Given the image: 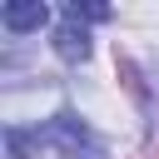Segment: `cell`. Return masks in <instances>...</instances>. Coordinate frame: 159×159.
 Instances as JSON below:
<instances>
[{"instance_id": "8992f818", "label": "cell", "mask_w": 159, "mask_h": 159, "mask_svg": "<svg viewBox=\"0 0 159 159\" xmlns=\"http://www.w3.org/2000/svg\"><path fill=\"white\" fill-rule=\"evenodd\" d=\"M65 15L84 25V20H109L114 10H109V5H89V0H70V5H65Z\"/></svg>"}, {"instance_id": "5b68a950", "label": "cell", "mask_w": 159, "mask_h": 159, "mask_svg": "<svg viewBox=\"0 0 159 159\" xmlns=\"http://www.w3.org/2000/svg\"><path fill=\"white\" fill-rule=\"evenodd\" d=\"M5 149H10V159H35L40 154V144H35V134H25V129H5Z\"/></svg>"}, {"instance_id": "3957f363", "label": "cell", "mask_w": 159, "mask_h": 159, "mask_svg": "<svg viewBox=\"0 0 159 159\" xmlns=\"http://www.w3.org/2000/svg\"><path fill=\"white\" fill-rule=\"evenodd\" d=\"M45 20H50V10H45L40 0H15V5H5V10H0V25H5V30H15V35L40 30Z\"/></svg>"}, {"instance_id": "277c9868", "label": "cell", "mask_w": 159, "mask_h": 159, "mask_svg": "<svg viewBox=\"0 0 159 159\" xmlns=\"http://www.w3.org/2000/svg\"><path fill=\"white\" fill-rule=\"evenodd\" d=\"M114 70H119V80H124V89L139 99V104H149V89H144V80H139V70H134V60L129 55H114Z\"/></svg>"}, {"instance_id": "6da1fadb", "label": "cell", "mask_w": 159, "mask_h": 159, "mask_svg": "<svg viewBox=\"0 0 159 159\" xmlns=\"http://www.w3.org/2000/svg\"><path fill=\"white\" fill-rule=\"evenodd\" d=\"M35 144L40 154H55V159H104V144L94 139V129L75 114H55L35 129Z\"/></svg>"}, {"instance_id": "7a4b0ae2", "label": "cell", "mask_w": 159, "mask_h": 159, "mask_svg": "<svg viewBox=\"0 0 159 159\" xmlns=\"http://www.w3.org/2000/svg\"><path fill=\"white\" fill-rule=\"evenodd\" d=\"M55 55L60 60H70V65H84L89 60V35H84V25L80 20H60V30H55Z\"/></svg>"}]
</instances>
